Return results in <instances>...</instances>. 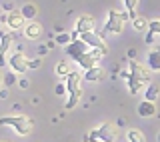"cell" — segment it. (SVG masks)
<instances>
[{"mask_svg": "<svg viewBox=\"0 0 160 142\" xmlns=\"http://www.w3.org/2000/svg\"><path fill=\"white\" fill-rule=\"evenodd\" d=\"M116 126L112 122H104L100 128H94L84 136V142H114L116 140Z\"/></svg>", "mask_w": 160, "mask_h": 142, "instance_id": "cell-1", "label": "cell"}, {"mask_svg": "<svg viewBox=\"0 0 160 142\" xmlns=\"http://www.w3.org/2000/svg\"><path fill=\"white\" fill-rule=\"evenodd\" d=\"M0 126H10L14 128L20 136H28L32 132V120L28 116L20 114V116H2L0 118Z\"/></svg>", "mask_w": 160, "mask_h": 142, "instance_id": "cell-2", "label": "cell"}, {"mask_svg": "<svg viewBox=\"0 0 160 142\" xmlns=\"http://www.w3.org/2000/svg\"><path fill=\"white\" fill-rule=\"evenodd\" d=\"M66 90H68V94H70L68 104H66V110H70V108H74V106L80 102V98H82L80 72H70V74L66 76Z\"/></svg>", "mask_w": 160, "mask_h": 142, "instance_id": "cell-3", "label": "cell"}, {"mask_svg": "<svg viewBox=\"0 0 160 142\" xmlns=\"http://www.w3.org/2000/svg\"><path fill=\"white\" fill-rule=\"evenodd\" d=\"M130 18L128 10L126 12H118V10H110L108 12V20H106V32H112V34H120L124 30V22Z\"/></svg>", "mask_w": 160, "mask_h": 142, "instance_id": "cell-4", "label": "cell"}, {"mask_svg": "<svg viewBox=\"0 0 160 142\" xmlns=\"http://www.w3.org/2000/svg\"><path fill=\"white\" fill-rule=\"evenodd\" d=\"M102 58H104V50H100V48H92V50H88L86 54H82V56L78 58V64H80V68L90 70V68L98 66V62H100Z\"/></svg>", "mask_w": 160, "mask_h": 142, "instance_id": "cell-5", "label": "cell"}, {"mask_svg": "<svg viewBox=\"0 0 160 142\" xmlns=\"http://www.w3.org/2000/svg\"><path fill=\"white\" fill-rule=\"evenodd\" d=\"M80 40H84V42H86L90 48H100V50H104V54L108 52L106 44H104V38L100 36L98 32H94V30H88V32H82V34H80Z\"/></svg>", "mask_w": 160, "mask_h": 142, "instance_id": "cell-6", "label": "cell"}, {"mask_svg": "<svg viewBox=\"0 0 160 142\" xmlns=\"http://www.w3.org/2000/svg\"><path fill=\"white\" fill-rule=\"evenodd\" d=\"M8 64H10V68H12V72H16V74H24L30 68L28 60L22 52H12V56L8 58Z\"/></svg>", "mask_w": 160, "mask_h": 142, "instance_id": "cell-7", "label": "cell"}, {"mask_svg": "<svg viewBox=\"0 0 160 142\" xmlns=\"http://www.w3.org/2000/svg\"><path fill=\"white\" fill-rule=\"evenodd\" d=\"M88 52V44L84 42V40H72L70 44H66V56H70L72 60H76L82 56V54Z\"/></svg>", "mask_w": 160, "mask_h": 142, "instance_id": "cell-8", "label": "cell"}, {"mask_svg": "<svg viewBox=\"0 0 160 142\" xmlns=\"http://www.w3.org/2000/svg\"><path fill=\"white\" fill-rule=\"evenodd\" d=\"M128 70H130V74L132 76H136V78H140L144 84H148L150 82V72L146 68L142 66L140 62H136L134 58H130V62H128Z\"/></svg>", "mask_w": 160, "mask_h": 142, "instance_id": "cell-9", "label": "cell"}, {"mask_svg": "<svg viewBox=\"0 0 160 142\" xmlns=\"http://www.w3.org/2000/svg\"><path fill=\"white\" fill-rule=\"evenodd\" d=\"M6 24L12 30H24V26H26V18L22 16L20 10H10L8 16H6Z\"/></svg>", "mask_w": 160, "mask_h": 142, "instance_id": "cell-10", "label": "cell"}, {"mask_svg": "<svg viewBox=\"0 0 160 142\" xmlns=\"http://www.w3.org/2000/svg\"><path fill=\"white\" fill-rule=\"evenodd\" d=\"M94 26H96V18L90 16V14H82L78 20H76V32H88V30H94Z\"/></svg>", "mask_w": 160, "mask_h": 142, "instance_id": "cell-11", "label": "cell"}, {"mask_svg": "<svg viewBox=\"0 0 160 142\" xmlns=\"http://www.w3.org/2000/svg\"><path fill=\"white\" fill-rule=\"evenodd\" d=\"M24 36L30 40H38L42 36V24H38L36 20H30V24L24 26Z\"/></svg>", "mask_w": 160, "mask_h": 142, "instance_id": "cell-12", "label": "cell"}, {"mask_svg": "<svg viewBox=\"0 0 160 142\" xmlns=\"http://www.w3.org/2000/svg\"><path fill=\"white\" fill-rule=\"evenodd\" d=\"M148 68L154 70V72L160 70V44L150 50V54H148Z\"/></svg>", "mask_w": 160, "mask_h": 142, "instance_id": "cell-13", "label": "cell"}, {"mask_svg": "<svg viewBox=\"0 0 160 142\" xmlns=\"http://www.w3.org/2000/svg\"><path fill=\"white\" fill-rule=\"evenodd\" d=\"M104 76H106V72H104V68L100 66H94L84 72V80H88V82H98V80H102Z\"/></svg>", "mask_w": 160, "mask_h": 142, "instance_id": "cell-14", "label": "cell"}, {"mask_svg": "<svg viewBox=\"0 0 160 142\" xmlns=\"http://www.w3.org/2000/svg\"><path fill=\"white\" fill-rule=\"evenodd\" d=\"M138 114L144 116V118L154 116V114H156V106H154V102H150V100H142V102L138 104Z\"/></svg>", "mask_w": 160, "mask_h": 142, "instance_id": "cell-15", "label": "cell"}, {"mask_svg": "<svg viewBox=\"0 0 160 142\" xmlns=\"http://www.w3.org/2000/svg\"><path fill=\"white\" fill-rule=\"evenodd\" d=\"M20 12H22V16L28 20H34L36 18V14H38V8H36V4H24L22 8H20Z\"/></svg>", "mask_w": 160, "mask_h": 142, "instance_id": "cell-16", "label": "cell"}, {"mask_svg": "<svg viewBox=\"0 0 160 142\" xmlns=\"http://www.w3.org/2000/svg\"><path fill=\"white\" fill-rule=\"evenodd\" d=\"M142 86H144V82L140 78H136V76H132V74L128 76V90H130V94H138Z\"/></svg>", "mask_w": 160, "mask_h": 142, "instance_id": "cell-17", "label": "cell"}, {"mask_svg": "<svg viewBox=\"0 0 160 142\" xmlns=\"http://www.w3.org/2000/svg\"><path fill=\"white\" fill-rule=\"evenodd\" d=\"M160 96V86L158 84H150L146 88V92H144V100H150V102H154Z\"/></svg>", "mask_w": 160, "mask_h": 142, "instance_id": "cell-18", "label": "cell"}, {"mask_svg": "<svg viewBox=\"0 0 160 142\" xmlns=\"http://www.w3.org/2000/svg\"><path fill=\"white\" fill-rule=\"evenodd\" d=\"M132 26L138 30V32H144V30H150V20H146L144 16H136L132 20Z\"/></svg>", "mask_w": 160, "mask_h": 142, "instance_id": "cell-19", "label": "cell"}, {"mask_svg": "<svg viewBox=\"0 0 160 142\" xmlns=\"http://www.w3.org/2000/svg\"><path fill=\"white\" fill-rule=\"evenodd\" d=\"M128 142H146V138H144V134L140 130L132 128V130H128Z\"/></svg>", "mask_w": 160, "mask_h": 142, "instance_id": "cell-20", "label": "cell"}, {"mask_svg": "<svg viewBox=\"0 0 160 142\" xmlns=\"http://www.w3.org/2000/svg\"><path fill=\"white\" fill-rule=\"evenodd\" d=\"M136 4H138V0H124V8L128 10V14H130V18H136Z\"/></svg>", "mask_w": 160, "mask_h": 142, "instance_id": "cell-21", "label": "cell"}, {"mask_svg": "<svg viewBox=\"0 0 160 142\" xmlns=\"http://www.w3.org/2000/svg\"><path fill=\"white\" fill-rule=\"evenodd\" d=\"M56 74L66 78V76L70 74V66H68V62H64V60H62V62H58V64H56Z\"/></svg>", "mask_w": 160, "mask_h": 142, "instance_id": "cell-22", "label": "cell"}, {"mask_svg": "<svg viewBox=\"0 0 160 142\" xmlns=\"http://www.w3.org/2000/svg\"><path fill=\"white\" fill-rule=\"evenodd\" d=\"M72 42V36H70V34H66V32H60L58 36H56V44H70Z\"/></svg>", "mask_w": 160, "mask_h": 142, "instance_id": "cell-23", "label": "cell"}, {"mask_svg": "<svg viewBox=\"0 0 160 142\" xmlns=\"http://www.w3.org/2000/svg\"><path fill=\"white\" fill-rule=\"evenodd\" d=\"M14 82H16V72H10L4 76V86H12Z\"/></svg>", "mask_w": 160, "mask_h": 142, "instance_id": "cell-24", "label": "cell"}, {"mask_svg": "<svg viewBox=\"0 0 160 142\" xmlns=\"http://www.w3.org/2000/svg\"><path fill=\"white\" fill-rule=\"evenodd\" d=\"M150 30H152L154 34H160V18L150 20Z\"/></svg>", "mask_w": 160, "mask_h": 142, "instance_id": "cell-25", "label": "cell"}, {"mask_svg": "<svg viewBox=\"0 0 160 142\" xmlns=\"http://www.w3.org/2000/svg\"><path fill=\"white\" fill-rule=\"evenodd\" d=\"M40 64H42V60H40V58H34V60H28V66H30V68H38V66H40Z\"/></svg>", "mask_w": 160, "mask_h": 142, "instance_id": "cell-26", "label": "cell"}, {"mask_svg": "<svg viewBox=\"0 0 160 142\" xmlns=\"http://www.w3.org/2000/svg\"><path fill=\"white\" fill-rule=\"evenodd\" d=\"M64 90H66V86H64V84H56V90H54V92H56L58 96H62Z\"/></svg>", "mask_w": 160, "mask_h": 142, "instance_id": "cell-27", "label": "cell"}, {"mask_svg": "<svg viewBox=\"0 0 160 142\" xmlns=\"http://www.w3.org/2000/svg\"><path fill=\"white\" fill-rule=\"evenodd\" d=\"M146 42L150 44V42H154V32L152 30H148V34H146Z\"/></svg>", "mask_w": 160, "mask_h": 142, "instance_id": "cell-28", "label": "cell"}, {"mask_svg": "<svg viewBox=\"0 0 160 142\" xmlns=\"http://www.w3.org/2000/svg\"><path fill=\"white\" fill-rule=\"evenodd\" d=\"M8 96V90H0V98H6Z\"/></svg>", "mask_w": 160, "mask_h": 142, "instance_id": "cell-29", "label": "cell"}, {"mask_svg": "<svg viewBox=\"0 0 160 142\" xmlns=\"http://www.w3.org/2000/svg\"><path fill=\"white\" fill-rule=\"evenodd\" d=\"M2 82H4V78H2V76H0V86H2Z\"/></svg>", "mask_w": 160, "mask_h": 142, "instance_id": "cell-30", "label": "cell"}, {"mask_svg": "<svg viewBox=\"0 0 160 142\" xmlns=\"http://www.w3.org/2000/svg\"><path fill=\"white\" fill-rule=\"evenodd\" d=\"M158 142H160V132H158Z\"/></svg>", "mask_w": 160, "mask_h": 142, "instance_id": "cell-31", "label": "cell"}]
</instances>
